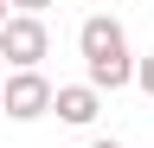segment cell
Listing matches in <instances>:
<instances>
[{
	"instance_id": "3",
	"label": "cell",
	"mask_w": 154,
	"mask_h": 148,
	"mask_svg": "<svg viewBox=\"0 0 154 148\" xmlns=\"http://www.w3.org/2000/svg\"><path fill=\"white\" fill-rule=\"evenodd\" d=\"M51 103H58V84L45 77V71H13V77H7V97H0V109H7L13 122H38Z\"/></svg>"
},
{
	"instance_id": "8",
	"label": "cell",
	"mask_w": 154,
	"mask_h": 148,
	"mask_svg": "<svg viewBox=\"0 0 154 148\" xmlns=\"http://www.w3.org/2000/svg\"><path fill=\"white\" fill-rule=\"evenodd\" d=\"M7 7H13V0H0V26H7V20H13V13H7Z\"/></svg>"
},
{
	"instance_id": "2",
	"label": "cell",
	"mask_w": 154,
	"mask_h": 148,
	"mask_svg": "<svg viewBox=\"0 0 154 148\" xmlns=\"http://www.w3.org/2000/svg\"><path fill=\"white\" fill-rule=\"evenodd\" d=\"M51 52V32L45 20H32V13H13L7 26H0V58H7L13 71H38V58Z\"/></svg>"
},
{
	"instance_id": "4",
	"label": "cell",
	"mask_w": 154,
	"mask_h": 148,
	"mask_svg": "<svg viewBox=\"0 0 154 148\" xmlns=\"http://www.w3.org/2000/svg\"><path fill=\"white\" fill-rule=\"evenodd\" d=\"M58 116H64L71 129H90L96 122V109H103V90H96V84H58Z\"/></svg>"
},
{
	"instance_id": "1",
	"label": "cell",
	"mask_w": 154,
	"mask_h": 148,
	"mask_svg": "<svg viewBox=\"0 0 154 148\" xmlns=\"http://www.w3.org/2000/svg\"><path fill=\"white\" fill-rule=\"evenodd\" d=\"M77 52H84V71H90L96 90H122V84H135V71H141V58H128L122 20H109V13H90V20L77 26Z\"/></svg>"
},
{
	"instance_id": "7",
	"label": "cell",
	"mask_w": 154,
	"mask_h": 148,
	"mask_svg": "<svg viewBox=\"0 0 154 148\" xmlns=\"http://www.w3.org/2000/svg\"><path fill=\"white\" fill-rule=\"evenodd\" d=\"M90 148H122V142H116V135H103V142H90Z\"/></svg>"
},
{
	"instance_id": "5",
	"label": "cell",
	"mask_w": 154,
	"mask_h": 148,
	"mask_svg": "<svg viewBox=\"0 0 154 148\" xmlns=\"http://www.w3.org/2000/svg\"><path fill=\"white\" fill-rule=\"evenodd\" d=\"M135 84H141V90H148V97H154V52H148V58H141V71H135Z\"/></svg>"
},
{
	"instance_id": "9",
	"label": "cell",
	"mask_w": 154,
	"mask_h": 148,
	"mask_svg": "<svg viewBox=\"0 0 154 148\" xmlns=\"http://www.w3.org/2000/svg\"><path fill=\"white\" fill-rule=\"evenodd\" d=\"M0 97H7V71H0Z\"/></svg>"
},
{
	"instance_id": "6",
	"label": "cell",
	"mask_w": 154,
	"mask_h": 148,
	"mask_svg": "<svg viewBox=\"0 0 154 148\" xmlns=\"http://www.w3.org/2000/svg\"><path fill=\"white\" fill-rule=\"evenodd\" d=\"M13 7H19V13H32V20H38L45 7H58V0H13Z\"/></svg>"
}]
</instances>
